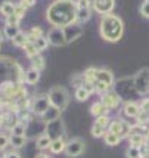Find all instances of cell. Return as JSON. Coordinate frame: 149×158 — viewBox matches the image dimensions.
<instances>
[{
  "label": "cell",
  "mask_w": 149,
  "mask_h": 158,
  "mask_svg": "<svg viewBox=\"0 0 149 158\" xmlns=\"http://www.w3.org/2000/svg\"><path fill=\"white\" fill-rule=\"evenodd\" d=\"M77 6L72 0H55L49 6L46 18L53 27L65 28L69 24L75 22Z\"/></svg>",
  "instance_id": "cell-1"
},
{
  "label": "cell",
  "mask_w": 149,
  "mask_h": 158,
  "mask_svg": "<svg viewBox=\"0 0 149 158\" xmlns=\"http://www.w3.org/2000/svg\"><path fill=\"white\" fill-rule=\"evenodd\" d=\"M99 33L103 40L109 41V43H117L122 37L124 22L120 16L114 14L103 15L101 19V25H99Z\"/></svg>",
  "instance_id": "cell-2"
},
{
  "label": "cell",
  "mask_w": 149,
  "mask_h": 158,
  "mask_svg": "<svg viewBox=\"0 0 149 158\" xmlns=\"http://www.w3.org/2000/svg\"><path fill=\"white\" fill-rule=\"evenodd\" d=\"M48 98H49L50 105L55 106L56 110H59L61 112L67 108L68 103H69V95H68L67 89L62 87V86H55V87H52V89L49 90Z\"/></svg>",
  "instance_id": "cell-3"
},
{
  "label": "cell",
  "mask_w": 149,
  "mask_h": 158,
  "mask_svg": "<svg viewBox=\"0 0 149 158\" xmlns=\"http://www.w3.org/2000/svg\"><path fill=\"white\" fill-rule=\"evenodd\" d=\"M49 44H52L55 48H62L67 44V39H65V33H64V28L61 27H52V30L48 33L46 35Z\"/></svg>",
  "instance_id": "cell-4"
},
{
  "label": "cell",
  "mask_w": 149,
  "mask_h": 158,
  "mask_svg": "<svg viewBox=\"0 0 149 158\" xmlns=\"http://www.w3.org/2000/svg\"><path fill=\"white\" fill-rule=\"evenodd\" d=\"M84 148H86V145H84V140L80 138H72L71 140H68L67 142V146H65V154H67L68 157H80L83 152H84Z\"/></svg>",
  "instance_id": "cell-5"
},
{
  "label": "cell",
  "mask_w": 149,
  "mask_h": 158,
  "mask_svg": "<svg viewBox=\"0 0 149 158\" xmlns=\"http://www.w3.org/2000/svg\"><path fill=\"white\" fill-rule=\"evenodd\" d=\"M46 135L52 140L64 138V121H62L61 117L53 120V121H49L46 124Z\"/></svg>",
  "instance_id": "cell-6"
},
{
  "label": "cell",
  "mask_w": 149,
  "mask_h": 158,
  "mask_svg": "<svg viewBox=\"0 0 149 158\" xmlns=\"http://www.w3.org/2000/svg\"><path fill=\"white\" fill-rule=\"evenodd\" d=\"M50 108V102H49L48 95H40V96H35L31 105V110L35 115H43L46 111Z\"/></svg>",
  "instance_id": "cell-7"
},
{
  "label": "cell",
  "mask_w": 149,
  "mask_h": 158,
  "mask_svg": "<svg viewBox=\"0 0 149 158\" xmlns=\"http://www.w3.org/2000/svg\"><path fill=\"white\" fill-rule=\"evenodd\" d=\"M92 7L102 16L109 15L115 7V0H92Z\"/></svg>",
  "instance_id": "cell-8"
},
{
  "label": "cell",
  "mask_w": 149,
  "mask_h": 158,
  "mask_svg": "<svg viewBox=\"0 0 149 158\" xmlns=\"http://www.w3.org/2000/svg\"><path fill=\"white\" fill-rule=\"evenodd\" d=\"M135 87L139 93L149 92V69H142L135 78Z\"/></svg>",
  "instance_id": "cell-9"
},
{
  "label": "cell",
  "mask_w": 149,
  "mask_h": 158,
  "mask_svg": "<svg viewBox=\"0 0 149 158\" xmlns=\"http://www.w3.org/2000/svg\"><path fill=\"white\" fill-rule=\"evenodd\" d=\"M64 33H65V39H67V43H72L77 39H80L83 35V27L81 24L78 22H74V24H69L64 28Z\"/></svg>",
  "instance_id": "cell-10"
},
{
  "label": "cell",
  "mask_w": 149,
  "mask_h": 158,
  "mask_svg": "<svg viewBox=\"0 0 149 158\" xmlns=\"http://www.w3.org/2000/svg\"><path fill=\"white\" fill-rule=\"evenodd\" d=\"M101 102L103 103L108 110H117L120 102H121V96H120L118 93H115V92H106V93L102 95Z\"/></svg>",
  "instance_id": "cell-11"
},
{
  "label": "cell",
  "mask_w": 149,
  "mask_h": 158,
  "mask_svg": "<svg viewBox=\"0 0 149 158\" xmlns=\"http://www.w3.org/2000/svg\"><path fill=\"white\" fill-rule=\"evenodd\" d=\"M96 81H101V83H103V84L109 86V87H112V86H114V76H112V73L108 71V69L96 68Z\"/></svg>",
  "instance_id": "cell-12"
},
{
  "label": "cell",
  "mask_w": 149,
  "mask_h": 158,
  "mask_svg": "<svg viewBox=\"0 0 149 158\" xmlns=\"http://www.w3.org/2000/svg\"><path fill=\"white\" fill-rule=\"evenodd\" d=\"M122 111H124V114H126L129 118L139 117V114L142 112V110H140V103L133 102V101H129V102L124 103V108H122Z\"/></svg>",
  "instance_id": "cell-13"
},
{
  "label": "cell",
  "mask_w": 149,
  "mask_h": 158,
  "mask_svg": "<svg viewBox=\"0 0 149 158\" xmlns=\"http://www.w3.org/2000/svg\"><path fill=\"white\" fill-rule=\"evenodd\" d=\"M129 143H130V146L142 148L143 145L148 143V139L145 138L142 133H131V135L129 136Z\"/></svg>",
  "instance_id": "cell-14"
},
{
  "label": "cell",
  "mask_w": 149,
  "mask_h": 158,
  "mask_svg": "<svg viewBox=\"0 0 149 158\" xmlns=\"http://www.w3.org/2000/svg\"><path fill=\"white\" fill-rule=\"evenodd\" d=\"M108 108L103 105V103L99 101V102H95L92 106H90V112H92V115L93 117H101V115H108Z\"/></svg>",
  "instance_id": "cell-15"
},
{
  "label": "cell",
  "mask_w": 149,
  "mask_h": 158,
  "mask_svg": "<svg viewBox=\"0 0 149 158\" xmlns=\"http://www.w3.org/2000/svg\"><path fill=\"white\" fill-rule=\"evenodd\" d=\"M65 146H67V142H65L64 138H61V139H55V140H52L49 149L53 152V154H61V152H65Z\"/></svg>",
  "instance_id": "cell-16"
},
{
  "label": "cell",
  "mask_w": 149,
  "mask_h": 158,
  "mask_svg": "<svg viewBox=\"0 0 149 158\" xmlns=\"http://www.w3.org/2000/svg\"><path fill=\"white\" fill-rule=\"evenodd\" d=\"M92 16V9H77V15H75V22L78 24H84L87 22Z\"/></svg>",
  "instance_id": "cell-17"
},
{
  "label": "cell",
  "mask_w": 149,
  "mask_h": 158,
  "mask_svg": "<svg viewBox=\"0 0 149 158\" xmlns=\"http://www.w3.org/2000/svg\"><path fill=\"white\" fill-rule=\"evenodd\" d=\"M61 117V111L59 110H56L55 106H52L50 105V108H49L43 115H41V118L46 121V123H49V121H53V120H56V118H59Z\"/></svg>",
  "instance_id": "cell-18"
},
{
  "label": "cell",
  "mask_w": 149,
  "mask_h": 158,
  "mask_svg": "<svg viewBox=\"0 0 149 158\" xmlns=\"http://www.w3.org/2000/svg\"><path fill=\"white\" fill-rule=\"evenodd\" d=\"M39 80H40V71L31 68L25 73V81H27L28 84H37Z\"/></svg>",
  "instance_id": "cell-19"
},
{
  "label": "cell",
  "mask_w": 149,
  "mask_h": 158,
  "mask_svg": "<svg viewBox=\"0 0 149 158\" xmlns=\"http://www.w3.org/2000/svg\"><path fill=\"white\" fill-rule=\"evenodd\" d=\"M22 49L25 50V53H27V56L30 58V59H33V58H35V56L40 55V50L35 48V44H34L33 41H28V43Z\"/></svg>",
  "instance_id": "cell-20"
},
{
  "label": "cell",
  "mask_w": 149,
  "mask_h": 158,
  "mask_svg": "<svg viewBox=\"0 0 149 158\" xmlns=\"http://www.w3.org/2000/svg\"><path fill=\"white\" fill-rule=\"evenodd\" d=\"M50 143H52V139L49 138L46 133L39 136V138H37V142H35L39 149H48V148H50Z\"/></svg>",
  "instance_id": "cell-21"
},
{
  "label": "cell",
  "mask_w": 149,
  "mask_h": 158,
  "mask_svg": "<svg viewBox=\"0 0 149 158\" xmlns=\"http://www.w3.org/2000/svg\"><path fill=\"white\" fill-rule=\"evenodd\" d=\"M21 33L19 30V25H6L5 27V30H3V34H5V37H7V39H14V37H16V35Z\"/></svg>",
  "instance_id": "cell-22"
},
{
  "label": "cell",
  "mask_w": 149,
  "mask_h": 158,
  "mask_svg": "<svg viewBox=\"0 0 149 158\" xmlns=\"http://www.w3.org/2000/svg\"><path fill=\"white\" fill-rule=\"evenodd\" d=\"M28 41H30V39H28V34L22 33V31H21V33L16 35V37H14V39H12V43H14L15 46H18V48H24Z\"/></svg>",
  "instance_id": "cell-23"
},
{
  "label": "cell",
  "mask_w": 149,
  "mask_h": 158,
  "mask_svg": "<svg viewBox=\"0 0 149 158\" xmlns=\"http://www.w3.org/2000/svg\"><path fill=\"white\" fill-rule=\"evenodd\" d=\"M103 138H105V143L109 145V146H115V145H118L120 140H121V138H120L118 135L111 133V131H106V135H105Z\"/></svg>",
  "instance_id": "cell-24"
},
{
  "label": "cell",
  "mask_w": 149,
  "mask_h": 158,
  "mask_svg": "<svg viewBox=\"0 0 149 158\" xmlns=\"http://www.w3.org/2000/svg\"><path fill=\"white\" fill-rule=\"evenodd\" d=\"M25 143H27V138H25V136H15V135L10 136V145H12L14 148H16V149L25 146Z\"/></svg>",
  "instance_id": "cell-25"
},
{
  "label": "cell",
  "mask_w": 149,
  "mask_h": 158,
  "mask_svg": "<svg viewBox=\"0 0 149 158\" xmlns=\"http://www.w3.org/2000/svg\"><path fill=\"white\" fill-rule=\"evenodd\" d=\"M15 6H16V5H14L12 2H7V3L0 6V12L5 15L6 18H9V16H12V15L15 14Z\"/></svg>",
  "instance_id": "cell-26"
},
{
  "label": "cell",
  "mask_w": 149,
  "mask_h": 158,
  "mask_svg": "<svg viewBox=\"0 0 149 158\" xmlns=\"http://www.w3.org/2000/svg\"><path fill=\"white\" fill-rule=\"evenodd\" d=\"M31 65H33L34 69H37V71H43L44 67H46V64H44V58H43L41 55L33 58V59H31Z\"/></svg>",
  "instance_id": "cell-27"
},
{
  "label": "cell",
  "mask_w": 149,
  "mask_h": 158,
  "mask_svg": "<svg viewBox=\"0 0 149 158\" xmlns=\"http://www.w3.org/2000/svg\"><path fill=\"white\" fill-rule=\"evenodd\" d=\"M89 96H90V93H89L84 87H77V89H75V99H77V101L84 102V101L89 99Z\"/></svg>",
  "instance_id": "cell-28"
},
{
  "label": "cell",
  "mask_w": 149,
  "mask_h": 158,
  "mask_svg": "<svg viewBox=\"0 0 149 158\" xmlns=\"http://www.w3.org/2000/svg\"><path fill=\"white\" fill-rule=\"evenodd\" d=\"M33 43L35 44V48L39 49L40 52L49 48V41H48V39H46V35H41V37H39V39L33 40Z\"/></svg>",
  "instance_id": "cell-29"
},
{
  "label": "cell",
  "mask_w": 149,
  "mask_h": 158,
  "mask_svg": "<svg viewBox=\"0 0 149 158\" xmlns=\"http://www.w3.org/2000/svg\"><path fill=\"white\" fill-rule=\"evenodd\" d=\"M106 129H103V127H101V126H97V124H93L92 126V136L93 138H102V136H105L106 135Z\"/></svg>",
  "instance_id": "cell-30"
},
{
  "label": "cell",
  "mask_w": 149,
  "mask_h": 158,
  "mask_svg": "<svg viewBox=\"0 0 149 158\" xmlns=\"http://www.w3.org/2000/svg\"><path fill=\"white\" fill-rule=\"evenodd\" d=\"M27 34H28L30 41H33V40H35V39H39V37L43 35V30H41L40 27H33L30 30V33H27Z\"/></svg>",
  "instance_id": "cell-31"
},
{
  "label": "cell",
  "mask_w": 149,
  "mask_h": 158,
  "mask_svg": "<svg viewBox=\"0 0 149 158\" xmlns=\"http://www.w3.org/2000/svg\"><path fill=\"white\" fill-rule=\"evenodd\" d=\"M142 157V151L137 146H129L127 148V158H140Z\"/></svg>",
  "instance_id": "cell-32"
},
{
  "label": "cell",
  "mask_w": 149,
  "mask_h": 158,
  "mask_svg": "<svg viewBox=\"0 0 149 158\" xmlns=\"http://www.w3.org/2000/svg\"><path fill=\"white\" fill-rule=\"evenodd\" d=\"M95 123L97 124V126L103 127V129H108L109 124H111V118H109V115H101V117L96 118Z\"/></svg>",
  "instance_id": "cell-33"
},
{
  "label": "cell",
  "mask_w": 149,
  "mask_h": 158,
  "mask_svg": "<svg viewBox=\"0 0 149 158\" xmlns=\"http://www.w3.org/2000/svg\"><path fill=\"white\" fill-rule=\"evenodd\" d=\"M10 131H12V135H15V136H25V126L22 123H18Z\"/></svg>",
  "instance_id": "cell-34"
},
{
  "label": "cell",
  "mask_w": 149,
  "mask_h": 158,
  "mask_svg": "<svg viewBox=\"0 0 149 158\" xmlns=\"http://www.w3.org/2000/svg\"><path fill=\"white\" fill-rule=\"evenodd\" d=\"M77 9H92V0H75Z\"/></svg>",
  "instance_id": "cell-35"
},
{
  "label": "cell",
  "mask_w": 149,
  "mask_h": 158,
  "mask_svg": "<svg viewBox=\"0 0 149 158\" xmlns=\"http://www.w3.org/2000/svg\"><path fill=\"white\" fill-rule=\"evenodd\" d=\"M71 81H72V86H75V87H81V86H83V81H84V77H83V76H78V74H77V76L72 77V80H71Z\"/></svg>",
  "instance_id": "cell-36"
},
{
  "label": "cell",
  "mask_w": 149,
  "mask_h": 158,
  "mask_svg": "<svg viewBox=\"0 0 149 158\" xmlns=\"http://www.w3.org/2000/svg\"><path fill=\"white\" fill-rule=\"evenodd\" d=\"M9 143H10V139L7 138L6 135H0V149L3 151Z\"/></svg>",
  "instance_id": "cell-37"
},
{
  "label": "cell",
  "mask_w": 149,
  "mask_h": 158,
  "mask_svg": "<svg viewBox=\"0 0 149 158\" xmlns=\"http://www.w3.org/2000/svg\"><path fill=\"white\" fill-rule=\"evenodd\" d=\"M21 18H18L16 15H12V16H9V18H6V25H18L19 24Z\"/></svg>",
  "instance_id": "cell-38"
},
{
  "label": "cell",
  "mask_w": 149,
  "mask_h": 158,
  "mask_svg": "<svg viewBox=\"0 0 149 158\" xmlns=\"http://www.w3.org/2000/svg\"><path fill=\"white\" fill-rule=\"evenodd\" d=\"M140 14H142V16H145V18L149 19V3H145V2H143V5L140 6Z\"/></svg>",
  "instance_id": "cell-39"
},
{
  "label": "cell",
  "mask_w": 149,
  "mask_h": 158,
  "mask_svg": "<svg viewBox=\"0 0 149 158\" xmlns=\"http://www.w3.org/2000/svg\"><path fill=\"white\" fill-rule=\"evenodd\" d=\"M15 15H16L18 18H22V16L25 15V9H24V7L21 6L19 3H18V5L15 6Z\"/></svg>",
  "instance_id": "cell-40"
},
{
  "label": "cell",
  "mask_w": 149,
  "mask_h": 158,
  "mask_svg": "<svg viewBox=\"0 0 149 158\" xmlns=\"http://www.w3.org/2000/svg\"><path fill=\"white\" fill-rule=\"evenodd\" d=\"M34 3H35V0H19V5H21L22 7H24L25 10H27L28 7L33 6Z\"/></svg>",
  "instance_id": "cell-41"
},
{
  "label": "cell",
  "mask_w": 149,
  "mask_h": 158,
  "mask_svg": "<svg viewBox=\"0 0 149 158\" xmlns=\"http://www.w3.org/2000/svg\"><path fill=\"white\" fill-rule=\"evenodd\" d=\"M140 110H142L143 112H149V98L143 99L142 102H140Z\"/></svg>",
  "instance_id": "cell-42"
},
{
  "label": "cell",
  "mask_w": 149,
  "mask_h": 158,
  "mask_svg": "<svg viewBox=\"0 0 149 158\" xmlns=\"http://www.w3.org/2000/svg\"><path fill=\"white\" fill-rule=\"evenodd\" d=\"M3 158H21V155L18 154V152H14V151H12V152H7V154Z\"/></svg>",
  "instance_id": "cell-43"
},
{
  "label": "cell",
  "mask_w": 149,
  "mask_h": 158,
  "mask_svg": "<svg viewBox=\"0 0 149 158\" xmlns=\"http://www.w3.org/2000/svg\"><path fill=\"white\" fill-rule=\"evenodd\" d=\"M35 158H49V157L46 155V154H37V157Z\"/></svg>",
  "instance_id": "cell-44"
},
{
  "label": "cell",
  "mask_w": 149,
  "mask_h": 158,
  "mask_svg": "<svg viewBox=\"0 0 149 158\" xmlns=\"http://www.w3.org/2000/svg\"><path fill=\"white\" fill-rule=\"evenodd\" d=\"M7 2H9V0H0V6H2V5H5V3H7Z\"/></svg>",
  "instance_id": "cell-45"
},
{
  "label": "cell",
  "mask_w": 149,
  "mask_h": 158,
  "mask_svg": "<svg viewBox=\"0 0 149 158\" xmlns=\"http://www.w3.org/2000/svg\"><path fill=\"white\" fill-rule=\"evenodd\" d=\"M3 123H5V118H3V117H2V115H0V126H2V124H3Z\"/></svg>",
  "instance_id": "cell-46"
},
{
  "label": "cell",
  "mask_w": 149,
  "mask_h": 158,
  "mask_svg": "<svg viewBox=\"0 0 149 158\" xmlns=\"http://www.w3.org/2000/svg\"><path fill=\"white\" fill-rule=\"evenodd\" d=\"M3 35L5 34H2V33H0V43H2V40H3Z\"/></svg>",
  "instance_id": "cell-47"
},
{
  "label": "cell",
  "mask_w": 149,
  "mask_h": 158,
  "mask_svg": "<svg viewBox=\"0 0 149 158\" xmlns=\"http://www.w3.org/2000/svg\"><path fill=\"white\" fill-rule=\"evenodd\" d=\"M142 158H149V152H148V154H146V155H143Z\"/></svg>",
  "instance_id": "cell-48"
},
{
  "label": "cell",
  "mask_w": 149,
  "mask_h": 158,
  "mask_svg": "<svg viewBox=\"0 0 149 158\" xmlns=\"http://www.w3.org/2000/svg\"><path fill=\"white\" fill-rule=\"evenodd\" d=\"M2 105H3V101H2V98H0V108H2Z\"/></svg>",
  "instance_id": "cell-49"
},
{
  "label": "cell",
  "mask_w": 149,
  "mask_h": 158,
  "mask_svg": "<svg viewBox=\"0 0 149 158\" xmlns=\"http://www.w3.org/2000/svg\"><path fill=\"white\" fill-rule=\"evenodd\" d=\"M5 157V155H2V149H0V158H3Z\"/></svg>",
  "instance_id": "cell-50"
},
{
  "label": "cell",
  "mask_w": 149,
  "mask_h": 158,
  "mask_svg": "<svg viewBox=\"0 0 149 158\" xmlns=\"http://www.w3.org/2000/svg\"><path fill=\"white\" fill-rule=\"evenodd\" d=\"M146 135H148V138H149V127H148V131H146Z\"/></svg>",
  "instance_id": "cell-51"
},
{
  "label": "cell",
  "mask_w": 149,
  "mask_h": 158,
  "mask_svg": "<svg viewBox=\"0 0 149 158\" xmlns=\"http://www.w3.org/2000/svg\"><path fill=\"white\" fill-rule=\"evenodd\" d=\"M145 3H149V0H145Z\"/></svg>",
  "instance_id": "cell-52"
},
{
  "label": "cell",
  "mask_w": 149,
  "mask_h": 158,
  "mask_svg": "<svg viewBox=\"0 0 149 158\" xmlns=\"http://www.w3.org/2000/svg\"><path fill=\"white\" fill-rule=\"evenodd\" d=\"M148 149H149V140H148Z\"/></svg>",
  "instance_id": "cell-53"
},
{
  "label": "cell",
  "mask_w": 149,
  "mask_h": 158,
  "mask_svg": "<svg viewBox=\"0 0 149 158\" xmlns=\"http://www.w3.org/2000/svg\"><path fill=\"white\" fill-rule=\"evenodd\" d=\"M140 158H142V157H140Z\"/></svg>",
  "instance_id": "cell-54"
}]
</instances>
